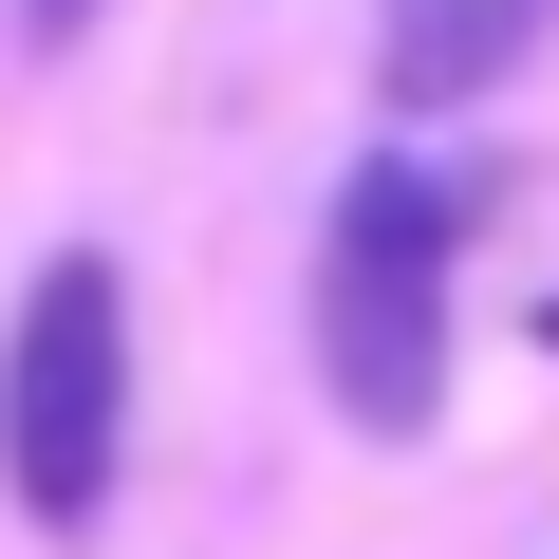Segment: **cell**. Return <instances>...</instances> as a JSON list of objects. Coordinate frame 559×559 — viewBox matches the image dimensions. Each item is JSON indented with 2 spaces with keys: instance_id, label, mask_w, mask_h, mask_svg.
<instances>
[{
  "instance_id": "cell-1",
  "label": "cell",
  "mask_w": 559,
  "mask_h": 559,
  "mask_svg": "<svg viewBox=\"0 0 559 559\" xmlns=\"http://www.w3.org/2000/svg\"><path fill=\"white\" fill-rule=\"evenodd\" d=\"M318 392L355 448H429L466 373V187L429 150H355L318 205Z\"/></svg>"
},
{
  "instance_id": "cell-2",
  "label": "cell",
  "mask_w": 559,
  "mask_h": 559,
  "mask_svg": "<svg viewBox=\"0 0 559 559\" xmlns=\"http://www.w3.org/2000/svg\"><path fill=\"white\" fill-rule=\"evenodd\" d=\"M131 485V261L57 242L0 318V503L38 540H94Z\"/></svg>"
},
{
  "instance_id": "cell-3",
  "label": "cell",
  "mask_w": 559,
  "mask_h": 559,
  "mask_svg": "<svg viewBox=\"0 0 559 559\" xmlns=\"http://www.w3.org/2000/svg\"><path fill=\"white\" fill-rule=\"evenodd\" d=\"M540 38H559V0H373V112H392V150L448 131V112H503L540 75Z\"/></svg>"
},
{
  "instance_id": "cell-4",
  "label": "cell",
  "mask_w": 559,
  "mask_h": 559,
  "mask_svg": "<svg viewBox=\"0 0 559 559\" xmlns=\"http://www.w3.org/2000/svg\"><path fill=\"white\" fill-rule=\"evenodd\" d=\"M20 38H94V0H20Z\"/></svg>"
}]
</instances>
